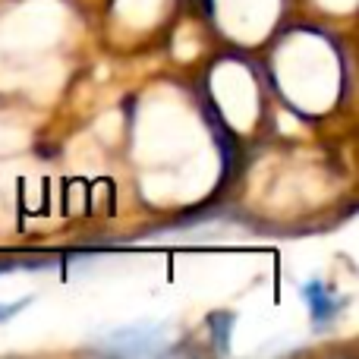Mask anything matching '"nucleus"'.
Masks as SVG:
<instances>
[{"instance_id": "nucleus-1", "label": "nucleus", "mask_w": 359, "mask_h": 359, "mask_svg": "<svg viewBox=\"0 0 359 359\" xmlns=\"http://www.w3.org/2000/svg\"><path fill=\"white\" fill-rule=\"evenodd\" d=\"M164 347H168V334H164V328H158V325H133V328H117L104 341V350H111V353H123V356L161 353Z\"/></svg>"}, {"instance_id": "nucleus-2", "label": "nucleus", "mask_w": 359, "mask_h": 359, "mask_svg": "<svg viewBox=\"0 0 359 359\" xmlns=\"http://www.w3.org/2000/svg\"><path fill=\"white\" fill-rule=\"evenodd\" d=\"M299 293H303L306 306H309V316L318 331L328 328V325L341 316L344 306H347V297H341L334 287L322 284V280H306V284L299 287Z\"/></svg>"}, {"instance_id": "nucleus-3", "label": "nucleus", "mask_w": 359, "mask_h": 359, "mask_svg": "<svg viewBox=\"0 0 359 359\" xmlns=\"http://www.w3.org/2000/svg\"><path fill=\"white\" fill-rule=\"evenodd\" d=\"M208 325L215 328L217 350H221V353H227V331L233 328V316H230V312H217V316L208 318Z\"/></svg>"}, {"instance_id": "nucleus-4", "label": "nucleus", "mask_w": 359, "mask_h": 359, "mask_svg": "<svg viewBox=\"0 0 359 359\" xmlns=\"http://www.w3.org/2000/svg\"><path fill=\"white\" fill-rule=\"evenodd\" d=\"M29 303H32L29 297H22V299H13V303H0V325H4V322H10V318H16L19 312H22Z\"/></svg>"}, {"instance_id": "nucleus-5", "label": "nucleus", "mask_w": 359, "mask_h": 359, "mask_svg": "<svg viewBox=\"0 0 359 359\" xmlns=\"http://www.w3.org/2000/svg\"><path fill=\"white\" fill-rule=\"evenodd\" d=\"M192 6H196L198 13H205V16H211V10H215V0H189Z\"/></svg>"}]
</instances>
